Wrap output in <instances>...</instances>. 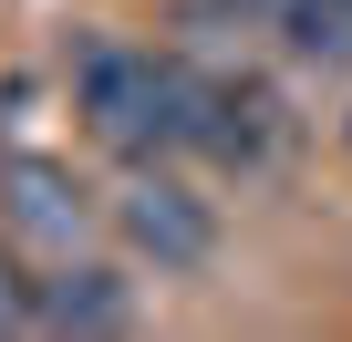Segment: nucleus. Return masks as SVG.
<instances>
[{
	"label": "nucleus",
	"mask_w": 352,
	"mask_h": 342,
	"mask_svg": "<svg viewBox=\"0 0 352 342\" xmlns=\"http://www.w3.org/2000/svg\"><path fill=\"white\" fill-rule=\"evenodd\" d=\"M94 187L73 177L63 156H42V145H0V228H11L32 259H73L83 239H94Z\"/></svg>",
	"instance_id": "obj_3"
},
{
	"label": "nucleus",
	"mask_w": 352,
	"mask_h": 342,
	"mask_svg": "<svg viewBox=\"0 0 352 342\" xmlns=\"http://www.w3.org/2000/svg\"><path fill=\"white\" fill-rule=\"evenodd\" d=\"M73 114L124 156V166H155L166 156V114H155V52L135 42H73Z\"/></svg>",
	"instance_id": "obj_2"
},
{
	"label": "nucleus",
	"mask_w": 352,
	"mask_h": 342,
	"mask_svg": "<svg viewBox=\"0 0 352 342\" xmlns=\"http://www.w3.org/2000/svg\"><path fill=\"white\" fill-rule=\"evenodd\" d=\"M270 42L300 73H352V0H280V11H270Z\"/></svg>",
	"instance_id": "obj_5"
},
{
	"label": "nucleus",
	"mask_w": 352,
	"mask_h": 342,
	"mask_svg": "<svg viewBox=\"0 0 352 342\" xmlns=\"http://www.w3.org/2000/svg\"><path fill=\"white\" fill-rule=\"evenodd\" d=\"M145 321V301H135V280L114 270V259H42V321L32 332H135Z\"/></svg>",
	"instance_id": "obj_4"
},
{
	"label": "nucleus",
	"mask_w": 352,
	"mask_h": 342,
	"mask_svg": "<svg viewBox=\"0 0 352 342\" xmlns=\"http://www.w3.org/2000/svg\"><path fill=\"white\" fill-rule=\"evenodd\" d=\"M342 145H352V114H342Z\"/></svg>",
	"instance_id": "obj_7"
},
{
	"label": "nucleus",
	"mask_w": 352,
	"mask_h": 342,
	"mask_svg": "<svg viewBox=\"0 0 352 342\" xmlns=\"http://www.w3.org/2000/svg\"><path fill=\"white\" fill-rule=\"evenodd\" d=\"M42 321V270H21V239L0 228V332H32Z\"/></svg>",
	"instance_id": "obj_6"
},
{
	"label": "nucleus",
	"mask_w": 352,
	"mask_h": 342,
	"mask_svg": "<svg viewBox=\"0 0 352 342\" xmlns=\"http://www.w3.org/2000/svg\"><path fill=\"white\" fill-rule=\"evenodd\" d=\"M114 239H124L155 280H197V270L218 259V208L176 177V156H155V166H135L124 197H114Z\"/></svg>",
	"instance_id": "obj_1"
}]
</instances>
